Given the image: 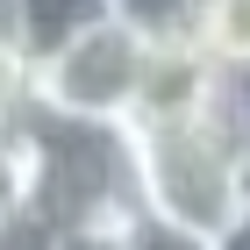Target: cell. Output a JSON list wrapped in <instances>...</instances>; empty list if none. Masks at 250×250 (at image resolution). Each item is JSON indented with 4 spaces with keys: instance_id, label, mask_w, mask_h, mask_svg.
I'll return each instance as SVG.
<instances>
[{
    "instance_id": "3957f363",
    "label": "cell",
    "mask_w": 250,
    "mask_h": 250,
    "mask_svg": "<svg viewBox=\"0 0 250 250\" xmlns=\"http://www.w3.org/2000/svg\"><path fill=\"white\" fill-rule=\"evenodd\" d=\"M186 50L208 64V72L243 79V72H250V0H193Z\"/></svg>"
},
{
    "instance_id": "52a82bcc",
    "label": "cell",
    "mask_w": 250,
    "mask_h": 250,
    "mask_svg": "<svg viewBox=\"0 0 250 250\" xmlns=\"http://www.w3.org/2000/svg\"><path fill=\"white\" fill-rule=\"evenodd\" d=\"M21 115H29V50H21L15 29L0 21V143L21 129Z\"/></svg>"
},
{
    "instance_id": "6da1fadb",
    "label": "cell",
    "mask_w": 250,
    "mask_h": 250,
    "mask_svg": "<svg viewBox=\"0 0 250 250\" xmlns=\"http://www.w3.org/2000/svg\"><path fill=\"white\" fill-rule=\"evenodd\" d=\"M122 150L136 214L157 229L222 243L250 214V115L186 43L150 50V93L122 122Z\"/></svg>"
},
{
    "instance_id": "8fae6325",
    "label": "cell",
    "mask_w": 250,
    "mask_h": 250,
    "mask_svg": "<svg viewBox=\"0 0 250 250\" xmlns=\"http://www.w3.org/2000/svg\"><path fill=\"white\" fill-rule=\"evenodd\" d=\"M208 250H250V214H243V222H236L229 236H222V243H208Z\"/></svg>"
},
{
    "instance_id": "ba28073f",
    "label": "cell",
    "mask_w": 250,
    "mask_h": 250,
    "mask_svg": "<svg viewBox=\"0 0 250 250\" xmlns=\"http://www.w3.org/2000/svg\"><path fill=\"white\" fill-rule=\"evenodd\" d=\"M136 229L143 222H93V229L64 236V250H136Z\"/></svg>"
},
{
    "instance_id": "30bf717a",
    "label": "cell",
    "mask_w": 250,
    "mask_h": 250,
    "mask_svg": "<svg viewBox=\"0 0 250 250\" xmlns=\"http://www.w3.org/2000/svg\"><path fill=\"white\" fill-rule=\"evenodd\" d=\"M7 193H15V136L0 143V208H7Z\"/></svg>"
},
{
    "instance_id": "277c9868",
    "label": "cell",
    "mask_w": 250,
    "mask_h": 250,
    "mask_svg": "<svg viewBox=\"0 0 250 250\" xmlns=\"http://www.w3.org/2000/svg\"><path fill=\"white\" fill-rule=\"evenodd\" d=\"M115 7L107 0H0V21L15 29V43L29 50V64L50 58L58 43H72L79 29H93V21H107Z\"/></svg>"
},
{
    "instance_id": "9c48e42d",
    "label": "cell",
    "mask_w": 250,
    "mask_h": 250,
    "mask_svg": "<svg viewBox=\"0 0 250 250\" xmlns=\"http://www.w3.org/2000/svg\"><path fill=\"white\" fill-rule=\"evenodd\" d=\"M136 250H208V243H193V236H172V229H157V222H143V229H136Z\"/></svg>"
},
{
    "instance_id": "5b68a950",
    "label": "cell",
    "mask_w": 250,
    "mask_h": 250,
    "mask_svg": "<svg viewBox=\"0 0 250 250\" xmlns=\"http://www.w3.org/2000/svg\"><path fill=\"white\" fill-rule=\"evenodd\" d=\"M64 222H58V208L50 200H36L29 186H15L7 193V208H0V250H64Z\"/></svg>"
},
{
    "instance_id": "7a4b0ae2",
    "label": "cell",
    "mask_w": 250,
    "mask_h": 250,
    "mask_svg": "<svg viewBox=\"0 0 250 250\" xmlns=\"http://www.w3.org/2000/svg\"><path fill=\"white\" fill-rule=\"evenodd\" d=\"M150 50L129 29V21H93L79 29L72 43H58L50 58L29 64V107L43 115H64V122H100V129H122V122L143 107L150 93Z\"/></svg>"
},
{
    "instance_id": "8992f818",
    "label": "cell",
    "mask_w": 250,
    "mask_h": 250,
    "mask_svg": "<svg viewBox=\"0 0 250 250\" xmlns=\"http://www.w3.org/2000/svg\"><path fill=\"white\" fill-rule=\"evenodd\" d=\"M115 21H129L143 43H186V15L193 0H107Z\"/></svg>"
}]
</instances>
